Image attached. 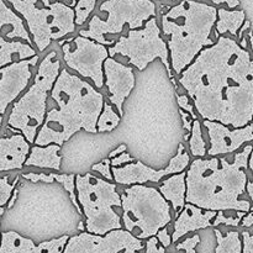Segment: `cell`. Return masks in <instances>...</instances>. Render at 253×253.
<instances>
[{"label":"cell","mask_w":253,"mask_h":253,"mask_svg":"<svg viewBox=\"0 0 253 253\" xmlns=\"http://www.w3.org/2000/svg\"><path fill=\"white\" fill-rule=\"evenodd\" d=\"M203 120L234 128L253 123V58L230 36H219L178 76Z\"/></svg>","instance_id":"obj_1"},{"label":"cell","mask_w":253,"mask_h":253,"mask_svg":"<svg viewBox=\"0 0 253 253\" xmlns=\"http://www.w3.org/2000/svg\"><path fill=\"white\" fill-rule=\"evenodd\" d=\"M252 151L253 145L245 146L232 162L225 157L192 161L187 170V203L210 211H251L252 203L242 197L247 193Z\"/></svg>","instance_id":"obj_2"},{"label":"cell","mask_w":253,"mask_h":253,"mask_svg":"<svg viewBox=\"0 0 253 253\" xmlns=\"http://www.w3.org/2000/svg\"><path fill=\"white\" fill-rule=\"evenodd\" d=\"M56 108L48 110L35 145H64L81 130L98 133V120L103 113L104 95L88 81L67 68L62 69L51 91Z\"/></svg>","instance_id":"obj_3"},{"label":"cell","mask_w":253,"mask_h":253,"mask_svg":"<svg viewBox=\"0 0 253 253\" xmlns=\"http://www.w3.org/2000/svg\"><path fill=\"white\" fill-rule=\"evenodd\" d=\"M217 21L214 5L198 0H182L161 17V30L168 37L172 71L180 76L207 47L216 41L210 39Z\"/></svg>","instance_id":"obj_4"},{"label":"cell","mask_w":253,"mask_h":253,"mask_svg":"<svg viewBox=\"0 0 253 253\" xmlns=\"http://www.w3.org/2000/svg\"><path fill=\"white\" fill-rule=\"evenodd\" d=\"M62 69L61 61L57 59V52H48L37 68L34 83L12 104L6 119V125L21 132L32 146L46 121L48 94L53 89Z\"/></svg>","instance_id":"obj_5"},{"label":"cell","mask_w":253,"mask_h":253,"mask_svg":"<svg viewBox=\"0 0 253 253\" xmlns=\"http://www.w3.org/2000/svg\"><path fill=\"white\" fill-rule=\"evenodd\" d=\"M121 220L124 230L138 240L157 236L172 221L169 203L153 187L135 184L121 193Z\"/></svg>","instance_id":"obj_6"},{"label":"cell","mask_w":253,"mask_h":253,"mask_svg":"<svg viewBox=\"0 0 253 253\" xmlns=\"http://www.w3.org/2000/svg\"><path fill=\"white\" fill-rule=\"evenodd\" d=\"M76 184L78 203L85 216L86 232L104 236L123 229V220L115 210L123 205L116 183L88 172L84 175L77 174Z\"/></svg>","instance_id":"obj_7"},{"label":"cell","mask_w":253,"mask_h":253,"mask_svg":"<svg viewBox=\"0 0 253 253\" xmlns=\"http://www.w3.org/2000/svg\"><path fill=\"white\" fill-rule=\"evenodd\" d=\"M24 17L35 46L46 51L53 41L76 32V10L66 2L49 0H6Z\"/></svg>","instance_id":"obj_8"},{"label":"cell","mask_w":253,"mask_h":253,"mask_svg":"<svg viewBox=\"0 0 253 253\" xmlns=\"http://www.w3.org/2000/svg\"><path fill=\"white\" fill-rule=\"evenodd\" d=\"M156 17V4L152 0H105L99 6L98 14L88 22V27L79 35L91 39L104 46H113L106 36L123 34L125 26L138 30Z\"/></svg>","instance_id":"obj_9"},{"label":"cell","mask_w":253,"mask_h":253,"mask_svg":"<svg viewBox=\"0 0 253 253\" xmlns=\"http://www.w3.org/2000/svg\"><path fill=\"white\" fill-rule=\"evenodd\" d=\"M162 30L158 26L156 17H152L145 24L142 29L128 30L125 35H121L118 41L109 47L110 57H126L128 63L145 71L150 63L156 59H161L168 71V76L173 78L172 66H170L169 48L162 39Z\"/></svg>","instance_id":"obj_10"},{"label":"cell","mask_w":253,"mask_h":253,"mask_svg":"<svg viewBox=\"0 0 253 253\" xmlns=\"http://www.w3.org/2000/svg\"><path fill=\"white\" fill-rule=\"evenodd\" d=\"M62 53L64 63L71 71L82 78L90 79L98 90L104 88V63L110 57L108 47L78 35L62 46Z\"/></svg>","instance_id":"obj_11"},{"label":"cell","mask_w":253,"mask_h":253,"mask_svg":"<svg viewBox=\"0 0 253 253\" xmlns=\"http://www.w3.org/2000/svg\"><path fill=\"white\" fill-rule=\"evenodd\" d=\"M146 245L126 230L100 236L84 231L69 237L63 253H141Z\"/></svg>","instance_id":"obj_12"},{"label":"cell","mask_w":253,"mask_h":253,"mask_svg":"<svg viewBox=\"0 0 253 253\" xmlns=\"http://www.w3.org/2000/svg\"><path fill=\"white\" fill-rule=\"evenodd\" d=\"M190 166V156L185 151V147L183 143H180L178 147L177 153L174 157H172L169 165L163 169H153L148 167L141 161H136L133 163L123 166V167H113L114 182L120 185H135L141 184L145 185L146 183L152 182L158 183L161 180L166 179V177L178 173L185 172L188 167Z\"/></svg>","instance_id":"obj_13"},{"label":"cell","mask_w":253,"mask_h":253,"mask_svg":"<svg viewBox=\"0 0 253 253\" xmlns=\"http://www.w3.org/2000/svg\"><path fill=\"white\" fill-rule=\"evenodd\" d=\"M39 56H35L0 68V114L2 118L10 104H14L29 86L32 69L39 63Z\"/></svg>","instance_id":"obj_14"},{"label":"cell","mask_w":253,"mask_h":253,"mask_svg":"<svg viewBox=\"0 0 253 253\" xmlns=\"http://www.w3.org/2000/svg\"><path fill=\"white\" fill-rule=\"evenodd\" d=\"M203 125L209 135L210 147L208 155L210 157L234 153L253 141V123L240 128H231L221 123L209 120H203Z\"/></svg>","instance_id":"obj_15"},{"label":"cell","mask_w":253,"mask_h":253,"mask_svg":"<svg viewBox=\"0 0 253 253\" xmlns=\"http://www.w3.org/2000/svg\"><path fill=\"white\" fill-rule=\"evenodd\" d=\"M104 74L110 104L118 109L119 115L123 116L124 103L135 88V74L132 67L126 66L113 57H109L104 63Z\"/></svg>","instance_id":"obj_16"},{"label":"cell","mask_w":253,"mask_h":253,"mask_svg":"<svg viewBox=\"0 0 253 253\" xmlns=\"http://www.w3.org/2000/svg\"><path fill=\"white\" fill-rule=\"evenodd\" d=\"M69 236L58 237L35 245L31 239L15 231H5L1 236V253H63Z\"/></svg>","instance_id":"obj_17"},{"label":"cell","mask_w":253,"mask_h":253,"mask_svg":"<svg viewBox=\"0 0 253 253\" xmlns=\"http://www.w3.org/2000/svg\"><path fill=\"white\" fill-rule=\"evenodd\" d=\"M32 145L21 132L11 136H2L0 138V172L24 168Z\"/></svg>","instance_id":"obj_18"},{"label":"cell","mask_w":253,"mask_h":253,"mask_svg":"<svg viewBox=\"0 0 253 253\" xmlns=\"http://www.w3.org/2000/svg\"><path fill=\"white\" fill-rule=\"evenodd\" d=\"M216 215L217 211L204 210L202 208H198L187 203L182 212L175 217L172 234L173 244L178 242V240H180L190 232H197L199 230L211 227L212 221L216 217Z\"/></svg>","instance_id":"obj_19"},{"label":"cell","mask_w":253,"mask_h":253,"mask_svg":"<svg viewBox=\"0 0 253 253\" xmlns=\"http://www.w3.org/2000/svg\"><path fill=\"white\" fill-rule=\"evenodd\" d=\"M0 30L1 37L9 41L22 40L30 44L34 42L29 29L25 26L24 17L17 14L12 6H9L6 0H0Z\"/></svg>","instance_id":"obj_20"},{"label":"cell","mask_w":253,"mask_h":253,"mask_svg":"<svg viewBox=\"0 0 253 253\" xmlns=\"http://www.w3.org/2000/svg\"><path fill=\"white\" fill-rule=\"evenodd\" d=\"M216 236V247L215 253H242V237L239 231H227L222 234L220 230L215 229ZM200 244V236L194 234L193 236L187 237L184 241L177 245L178 251H184L185 253H197L195 247Z\"/></svg>","instance_id":"obj_21"},{"label":"cell","mask_w":253,"mask_h":253,"mask_svg":"<svg viewBox=\"0 0 253 253\" xmlns=\"http://www.w3.org/2000/svg\"><path fill=\"white\" fill-rule=\"evenodd\" d=\"M158 190L169 203L177 217L187 204V170L163 179Z\"/></svg>","instance_id":"obj_22"},{"label":"cell","mask_w":253,"mask_h":253,"mask_svg":"<svg viewBox=\"0 0 253 253\" xmlns=\"http://www.w3.org/2000/svg\"><path fill=\"white\" fill-rule=\"evenodd\" d=\"M61 146L52 143L48 146L34 145L27 158L25 167L47 168V169L59 170L62 165V157L59 156Z\"/></svg>","instance_id":"obj_23"},{"label":"cell","mask_w":253,"mask_h":253,"mask_svg":"<svg viewBox=\"0 0 253 253\" xmlns=\"http://www.w3.org/2000/svg\"><path fill=\"white\" fill-rule=\"evenodd\" d=\"M35 56H39V54L32 44L19 41V40L9 41L4 37H0V68L15 63V62L30 59Z\"/></svg>","instance_id":"obj_24"},{"label":"cell","mask_w":253,"mask_h":253,"mask_svg":"<svg viewBox=\"0 0 253 253\" xmlns=\"http://www.w3.org/2000/svg\"><path fill=\"white\" fill-rule=\"evenodd\" d=\"M246 21L245 10H227L224 7L217 9V21L215 25V35L224 36L229 32L231 36H239V31ZM219 39V37H217Z\"/></svg>","instance_id":"obj_25"},{"label":"cell","mask_w":253,"mask_h":253,"mask_svg":"<svg viewBox=\"0 0 253 253\" xmlns=\"http://www.w3.org/2000/svg\"><path fill=\"white\" fill-rule=\"evenodd\" d=\"M121 120V116L119 114H116L114 111L113 104H109L108 101H105L104 104L103 113H101L100 118L98 120V132H111V131L115 130L119 126Z\"/></svg>","instance_id":"obj_26"},{"label":"cell","mask_w":253,"mask_h":253,"mask_svg":"<svg viewBox=\"0 0 253 253\" xmlns=\"http://www.w3.org/2000/svg\"><path fill=\"white\" fill-rule=\"evenodd\" d=\"M189 150L193 157L197 158H203L208 153L207 143L203 137L202 124L199 120H194V124H193V130L189 138Z\"/></svg>","instance_id":"obj_27"},{"label":"cell","mask_w":253,"mask_h":253,"mask_svg":"<svg viewBox=\"0 0 253 253\" xmlns=\"http://www.w3.org/2000/svg\"><path fill=\"white\" fill-rule=\"evenodd\" d=\"M98 0H78L76 7V24L82 26L88 21L89 16L95 9V5Z\"/></svg>","instance_id":"obj_28"},{"label":"cell","mask_w":253,"mask_h":253,"mask_svg":"<svg viewBox=\"0 0 253 253\" xmlns=\"http://www.w3.org/2000/svg\"><path fill=\"white\" fill-rule=\"evenodd\" d=\"M247 212L244 211H236L234 215H226V211H217L216 217L212 221V226L216 229L220 225H225V226L230 227H237L241 225L242 219L245 217Z\"/></svg>","instance_id":"obj_29"},{"label":"cell","mask_w":253,"mask_h":253,"mask_svg":"<svg viewBox=\"0 0 253 253\" xmlns=\"http://www.w3.org/2000/svg\"><path fill=\"white\" fill-rule=\"evenodd\" d=\"M20 175H17L12 183H10V179L7 175H2L0 178V208H5V205L9 204L10 198L12 197V193L16 189L17 182H19Z\"/></svg>","instance_id":"obj_30"},{"label":"cell","mask_w":253,"mask_h":253,"mask_svg":"<svg viewBox=\"0 0 253 253\" xmlns=\"http://www.w3.org/2000/svg\"><path fill=\"white\" fill-rule=\"evenodd\" d=\"M91 170L99 173L104 179L109 180V182H113L114 180L113 166H111L110 158H105V160H103L101 162L93 165L91 166Z\"/></svg>","instance_id":"obj_31"},{"label":"cell","mask_w":253,"mask_h":253,"mask_svg":"<svg viewBox=\"0 0 253 253\" xmlns=\"http://www.w3.org/2000/svg\"><path fill=\"white\" fill-rule=\"evenodd\" d=\"M177 103H178V106H179V109L187 111V113L189 114L190 116H192L193 120H199V119H198V115L195 114L194 104H193L192 99H190L189 96H188V95H178V94H177Z\"/></svg>","instance_id":"obj_32"},{"label":"cell","mask_w":253,"mask_h":253,"mask_svg":"<svg viewBox=\"0 0 253 253\" xmlns=\"http://www.w3.org/2000/svg\"><path fill=\"white\" fill-rule=\"evenodd\" d=\"M146 251L145 253H167L166 249L160 244L157 237H151L146 241Z\"/></svg>","instance_id":"obj_33"},{"label":"cell","mask_w":253,"mask_h":253,"mask_svg":"<svg viewBox=\"0 0 253 253\" xmlns=\"http://www.w3.org/2000/svg\"><path fill=\"white\" fill-rule=\"evenodd\" d=\"M133 162H136L135 158L131 157L130 153L124 152L123 155L118 156V157L111 160V166H113V167H123V166H126L128 165V163H133Z\"/></svg>","instance_id":"obj_34"},{"label":"cell","mask_w":253,"mask_h":253,"mask_svg":"<svg viewBox=\"0 0 253 253\" xmlns=\"http://www.w3.org/2000/svg\"><path fill=\"white\" fill-rule=\"evenodd\" d=\"M242 237V253H253V234L249 231H244Z\"/></svg>","instance_id":"obj_35"},{"label":"cell","mask_w":253,"mask_h":253,"mask_svg":"<svg viewBox=\"0 0 253 253\" xmlns=\"http://www.w3.org/2000/svg\"><path fill=\"white\" fill-rule=\"evenodd\" d=\"M160 241V244L162 245L165 249H168L170 247V245L173 244V240H172V235H169V231H168V227H165V229L160 230V232L157 234L156 236Z\"/></svg>","instance_id":"obj_36"},{"label":"cell","mask_w":253,"mask_h":253,"mask_svg":"<svg viewBox=\"0 0 253 253\" xmlns=\"http://www.w3.org/2000/svg\"><path fill=\"white\" fill-rule=\"evenodd\" d=\"M249 170L251 173V178L249 177V183H247V195L250 197V200L253 204V151L250 156V161H249Z\"/></svg>","instance_id":"obj_37"},{"label":"cell","mask_w":253,"mask_h":253,"mask_svg":"<svg viewBox=\"0 0 253 253\" xmlns=\"http://www.w3.org/2000/svg\"><path fill=\"white\" fill-rule=\"evenodd\" d=\"M211 1L216 5L227 4V6L230 9H235V7H237L240 5V0H211Z\"/></svg>","instance_id":"obj_38"},{"label":"cell","mask_w":253,"mask_h":253,"mask_svg":"<svg viewBox=\"0 0 253 253\" xmlns=\"http://www.w3.org/2000/svg\"><path fill=\"white\" fill-rule=\"evenodd\" d=\"M126 148H127V146H126L125 143H123V145L119 146L118 148H115V150H114V151H111V152L109 153L108 158H110V160H113V158H115V157H118V156L123 155V153L126 151Z\"/></svg>","instance_id":"obj_39"},{"label":"cell","mask_w":253,"mask_h":253,"mask_svg":"<svg viewBox=\"0 0 253 253\" xmlns=\"http://www.w3.org/2000/svg\"><path fill=\"white\" fill-rule=\"evenodd\" d=\"M241 226L242 227H252L253 226V210L252 211L247 212L245 215V217L242 219L241 221Z\"/></svg>","instance_id":"obj_40"},{"label":"cell","mask_w":253,"mask_h":253,"mask_svg":"<svg viewBox=\"0 0 253 253\" xmlns=\"http://www.w3.org/2000/svg\"><path fill=\"white\" fill-rule=\"evenodd\" d=\"M250 26H251V22H250V20H246V21H245V24H244V26H242L241 30L239 31V36H237V37H239L240 41L244 39V36H245L244 34L247 31V30L250 29Z\"/></svg>","instance_id":"obj_41"},{"label":"cell","mask_w":253,"mask_h":253,"mask_svg":"<svg viewBox=\"0 0 253 253\" xmlns=\"http://www.w3.org/2000/svg\"><path fill=\"white\" fill-rule=\"evenodd\" d=\"M17 194H19V190L17 189H15L14 190V193H12V197H11V199H10V202H9V204H7V208H12L14 207V204H15V202H16V199H17Z\"/></svg>","instance_id":"obj_42"},{"label":"cell","mask_w":253,"mask_h":253,"mask_svg":"<svg viewBox=\"0 0 253 253\" xmlns=\"http://www.w3.org/2000/svg\"><path fill=\"white\" fill-rule=\"evenodd\" d=\"M247 40H250L249 34H247L246 36H244V39H242L241 41H240V46H241L242 48H245V49H247Z\"/></svg>","instance_id":"obj_43"},{"label":"cell","mask_w":253,"mask_h":253,"mask_svg":"<svg viewBox=\"0 0 253 253\" xmlns=\"http://www.w3.org/2000/svg\"><path fill=\"white\" fill-rule=\"evenodd\" d=\"M56 1H62L63 2V0H56ZM67 1V5H69V6L72 7H76L77 2H78V0H66Z\"/></svg>","instance_id":"obj_44"},{"label":"cell","mask_w":253,"mask_h":253,"mask_svg":"<svg viewBox=\"0 0 253 253\" xmlns=\"http://www.w3.org/2000/svg\"><path fill=\"white\" fill-rule=\"evenodd\" d=\"M4 214V208H0V215Z\"/></svg>","instance_id":"obj_45"},{"label":"cell","mask_w":253,"mask_h":253,"mask_svg":"<svg viewBox=\"0 0 253 253\" xmlns=\"http://www.w3.org/2000/svg\"><path fill=\"white\" fill-rule=\"evenodd\" d=\"M172 1H174V0H172Z\"/></svg>","instance_id":"obj_46"}]
</instances>
